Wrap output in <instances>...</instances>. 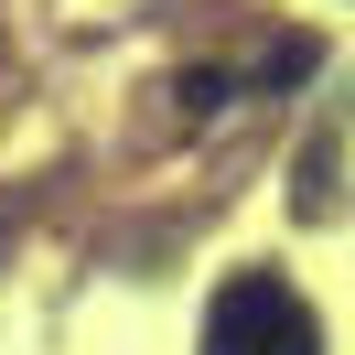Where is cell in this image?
<instances>
[{
    "label": "cell",
    "instance_id": "1",
    "mask_svg": "<svg viewBox=\"0 0 355 355\" xmlns=\"http://www.w3.org/2000/svg\"><path fill=\"white\" fill-rule=\"evenodd\" d=\"M205 355H323V323L280 269H237L205 312Z\"/></svg>",
    "mask_w": 355,
    "mask_h": 355
},
{
    "label": "cell",
    "instance_id": "2",
    "mask_svg": "<svg viewBox=\"0 0 355 355\" xmlns=\"http://www.w3.org/2000/svg\"><path fill=\"white\" fill-rule=\"evenodd\" d=\"M173 97H183V119H216V108H226V76H216V65H194Z\"/></svg>",
    "mask_w": 355,
    "mask_h": 355
}]
</instances>
